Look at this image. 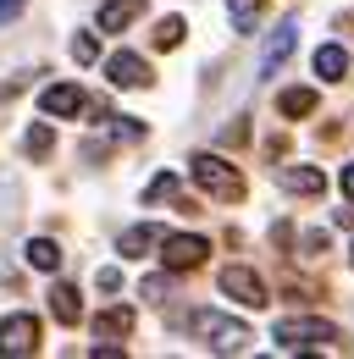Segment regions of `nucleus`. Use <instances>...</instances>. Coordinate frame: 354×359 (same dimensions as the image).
Returning <instances> with one entry per match:
<instances>
[{
  "label": "nucleus",
  "mask_w": 354,
  "mask_h": 359,
  "mask_svg": "<svg viewBox=\"0 0 354 359\" xmlns=\"http://www.w3.org/2000/svg\"><path fill=\"white\" fill-rule=\"evenodd\" d=\"M343 72H349V55H343L338 45H321V50H315V78H327V83H338Z\"/></svg>",
  "instance_id": "4468645a"
},
{
  "label": "nucleus",
  "mask_w": 354,
  "mask_h": 359,
  "mask_svg": "<svg viewBox=\"0 0 354 359\" xmlns=\"http://www.w3.org/2000/svg\"><path fill=\"white\" fill-rule=\"evenodd\" d=\"M277 348H288V354H310V348H332L338 343V326H327V320H277Z\"/></svg>",
  "instance_id": "f03ea898"
},
{
  "label": "nucleus",
  "mask_w": 354,
  "mask_h": 359,
  "mask_svg": "<svg viewBox=\"0 0 354 359\" xmlns=\"http://www.w3.org/2000/svg\"><path fill=\"white\" fill-rule=\"evenodd\" d=\"M22 144H28V155H44V149H50V128H28Z\"/></svg>",
  "instance_id": "5701e85b"
},
{
  "label": "nucleus",
  "mask_w": 354,
  "mask_h": 359,
  "mask_svg": "<svg viewBox=\"0 0 354 359\" xmlns=\"http://www.w3.org/2000/svg\"><path fill=\"white\" fill-rule=\"evenodd\" d=\"M88 100H84V89L78 83H50V89L39 94V111L44 116H78Z\"/></svg>",
  "instance_id": "6e6552de"
},
{
  "label": "nucleus",
  "mask_w": 354,
  "mask_h": 359,
  "mask_svg": "<svg viewBox=\"0 0 354 359\" xmlns=\"http://www.w3.org/2000/svg\"><path fill=\"white\" fill-rule=\"evenodd\" d=\"M194 182L216 199H244V177L221 161V155H194Z\"/></svg>",
  "instance_id": "7ed1b4c3"
},
{
  "label": "nucleus",
  "mask_w": 354,
  "mask_h": 359,
  "mask_svg": "<svg viewBox=\"0 0 354 359\" xmlns=\"http://www.w3.org/2000/svg\"><path fill=\"white\" fill-rule=\"evenodd\" d=\"M128 332H133V310H105L94 320V337H100V343H117V337H128Z\"/></svg>",
  "instance_id": "ddd939ff"
},
{
  "label": "nucleus",
  "mask_w": 354,
  "mask_h": 359,
  "mask_svg": "<svg viewBox=\"0 0 354 359\" xmlns=\"http://www.w3.org/2000/svg\"><path fill=\"white\" fill-rule=\"evenodd\" d=\"M105 78H111L117 89H144V83H150V67H144L133 50H117V55L105 61Z\"/></svg>",
  "instance_id": "0eeeda50"
},
{
  "label": "nucleus",
  "mask_w": 354,
  "mask_h": 359,
  "mask_svg": "<svg viewBox=\"0 0 354 359\" xmlns=\"http://www.w3.org/2000/svg\"><path fill=\"white\" fill-rule=\"evenodd\" d=\"M22 260H28L34 271H55V266H61V249H55L50 238H28V249H22Z\"/></svg>",
  "instance_id": "2eb2a0df"
},
{
  "label": "nucleus",
  "mask_w": 354,
  "mask_h": 359,
  "mask_svg": "<svg viewBox=\"0 0 354 359\" xmlns=\"http://www.w3.org/2000/svg\"><path fill=\"white\" fill-rule=\"evenodd\" d=\"M161 255H166V266H172V271H194L205 255H211V243L194 238V232H177V238H161Z\"/></svg>",
  "instance_id": "423d86ee"
},
{
  "label": "nucleus",
  "mask_w": 354,
  "mask_h": 359,
  "mask_svg": "<svg viewBox=\"0 0 354 359\" xmlns=\"http://www.w3.org/2000/svg\"><path fill=\"white\" fill-rule=\"evenodd\" d=\"M277 182H282L288 194H321V188H327V177H321L315 166H282V172H277Z\"/></svg>",
  "instance_id": "9b49d317"
},
{
  "label": "nucleus",
  "mask_w": 354,
  "mask_h": 359,
  "mask_svg": "<svg viewBox=\"0 0 354 359\" xmlns=\"http://www.w3.org/2000/svg\"><path fill=\"white\" fill-rule=\"evenodd\" d=\"M22 6H28V0H0V28H6V22H11V17L22 11Z\"/></svg>",
  "instance_id": "b1692460"
},
{
  "label": "nucleus",
  "mask_w": 354,
  "mask_h": 359,
  "mask_svg": "<svg viewBox=\"0 0 354 359\" xmlns=\"http://www.w3.org/2000/svg\"><path fill=\"white\" fill-rule=\"evenodd\" d=\"M277 105H282V116H310L315 111V89H288Z\"/></svg>",
  "instance_id": "a211bd4d"
},
{
  "label": "nucleus",
  "mask_w": 354,
  "mask_h": 359,
  "mask_svg": "<svg viewBox=\"0 0 354 359\" xmlns=\"http://www.w3.org/2000/svg\"><path fill=\"white\" fill-rule=\"evenodd\" d=\"M172 194H177V177H172V172H161V177L144 188V199H172Z\"/></svg>",
  "instance_id": "aec40b11"
},
{
  "label": "nucleus",
  "mask_w": 354,
  "mask_h": 359,
  "mask_svg": "<svg viewBox=\"0 0 354 359\" xmlns=\"http://www.w3.org/2000/svg\"><path fill=\"white\" fill-rule=\"evenodd\" d=\"M343 194L354 199V166H343Z\"/></svg>",
  "instance_id": "393cba45"
},
{
  "label": "nucleus",
  "mask_w": 354,
  "mask_h": 359,
  "mask_svg": "<svg viewBox=\"0 0 354 359\" xmlns=\"http://www.w3.org/2000/svg\"><path fill=\"white\" fill-rule=\"evenodd\" d=\"M39 348V320L34 315H6L0 320V354H34Z\"/></svg>",
  "instance_id": "39448f33"
},
{
  "label": "nucleus",
  "mask_w": 354,
  "mask_h": 359,
  "mask_svg": "<svg viewBox=\"0 0 354 359\" xmlns=\"http://www.w3.org/2000/svg\"><path fill=\"white\" fill-rule=\"evenodd\" d=\"M155 243H161V226H150V222L122 232V255H128V260H133V255H144V249H155Z\"/></svg>",
  "instance_id": "dca6fc26"
},
{
  "label": "nucleus",
  "mask_w": 354,
  "mask_h": 359,
  "mask_svg": "<svg viewBox=\"0 0 354 359\" xmlns=\"http://www.w3.org/2000/svg\"><path fill=\"white\" fill-rule=\"evenodd\" d=\"M138 11H144V0H105V6H100V28H105V34H122Z\"/></svg>",
  "instance_id": "9d476101"
},
{
  "label": "nucleus",
  "mask_w": 354,
  "mask_h": 359,
  "mask_svg": "<svg viewBox=\"0 0 354 359\" xmlns=\"http://www.w3.org/2000/svg\"><path fill=\"white\" fill-rule=\"evenodd\" d=\"M94 55H100V45H94L88 34H78V39H72V61H78V67H88Z\"/></svg>",
  "instance_id": "412c9836"
},
{
  "label": "nucleus",
  "mask_w": 354,
  "mask_h": 359,
  "mask_svg": "<svg viewBox=\"0 0 354 359\" xmlns=\"http://www.w3.org/2000/svg\"><path fill=\"white\" fill-rule=\"evenodd\" d=\"M166 293H172L166 276H150V282H144V299H150V304H166Z\"/></svg>",
  "instance_id": "4be33fe9"
},
{
  "label": "nucleus",
  "mask_w": 354,
  "mask_h": 359,
  "mask_svg": "<svg viewBox=\"0 0 354 359\" xmlns=\"http://www.w3.org/2000/svg\"><path fill=\"white\" fill-rule=\"evenodd\" d=\"M227 11H232V28H238V34H255V22H261V0H227Z\"/></svg>",
  "instance_id": "f3484780"
},
{
  "label": "nucleus",
  "mask_w": 354,
  "mask_h": 359,
  "mask_svg": "<svg viewBox=\"0 0 354 359\" xmlns=\"http://www.w3.org/2000/svg\"><path fill=\"white\" fill-rule=\"evenodd\" d=\"M188 326H194V332H199V337H205L216 354H244V348L255 343L244 320H227V315H216V310H199L194 320H188Z\"/></svg>",
  "instance_id": "f257e3e1"
},
{
  "label": "nucleus",
  "mask_w": 354,
  "mask_h": 359,
  "mask_svg": "<svg viewBox=\"0 0 354 359\" xmlns=\"http://www.w3.org/2000/svg\"><path fill=\"white\" fill-rule=\"evenodd\" d=\"M294 39H299V28H294V22H282V28H277V34L266 39V55H261V78H271V72H277V67H282V61L294 55Z\"/></svg>",
  "instance_id": "1a4fd4ad"
},
{
  "label": "nucleus",
  "mask_w": 354,
  "mask_h": 359,
  "mask_svg": "<svg viewBox=\"0 0 354 359\" xmlns=\"http://www.w3.org/2000/svg\"><path fill=\"white\" fill-rule=\"evenodd\" d=\"M155 45H161V50L183 45V17H161V22H155Z\"/></svg>",
  "instance_id": "6ab92c4d"
},
{
  "label": "nucleus",
  "mask_w": 354,
  "mask_h": 359,
  "mask_svg": "<svg viewBox=\"0 0 354 359\" xmlns=\"http://www.w3.org/2000/svg\"><path fill=\"white\" fill-rule=\"evenodd\" d=\"M50 315H55L61 326H78V315H84V299H78V287H67V282H61V287L50 293Z\"/></svg>",
  "instance_id": "f8f14e48"
},
{
  "label": "nucleus",
  "mask_w": 354,
  "mask_h": 359,
  "mask_svg": "<svg viewBox=\"0 0 354 359\" xmlns=\"http://www.w3.org/2000/svg\"><path fill=\"white\" fill-rule=\"evenodd\" d=\"M221 293L238 299L244 310H261V304H266V282L249 266H227V271H221Z\"/></svg>",
  "instance_id": "20e7f679"
}]
</instances>
